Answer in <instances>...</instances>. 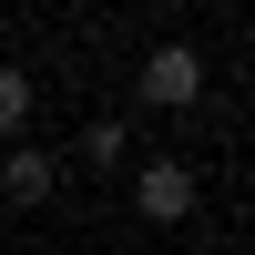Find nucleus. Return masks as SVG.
<instances>
[{
	"label": "nucleus",
	"mask_w": 255,
	"mask_h": 255,
	"mask_svg": "<svg viewBox=\"0 0 255 255\" xmlns=\"http://www.w3.org/2000/svg\"><path fill=\"white\" fill-rule=\"evenodd\" d=\"M143 102H153V113H194V102H204V51H194V41L143 51Z\"/></svg>",
	"instance_id": "f257e3e1"
},
{
	"label": "nucleus",
	"mask_w": 255,
	"mask_h": 255,
	"mask_svg": "<svg viewBox=\"0 0 255 255\" xmlns=\"http://www.w3.org/2000/svg\"><path fill=\"white\" fill-rule=\"evenodd\" d=\"M194 194H204V184H194V163H174V153L133 174V204H143V225H184V215H194Z\"/></svg>",
	"instance_id": "f03ea898"
},
{
	"label": "nucleus",
	"mask_w": 255,
	"mask_h": 255,
	"mask_svg": "<svg viewBox=\"0 0 255 255\" xmlns=\"http://www.w3.org/2000/svg\"><path fill=\"white\" fill-rule=\"evenodd\" d=\"M51 184H61V163L41 153V143H10V153H0V194H10V204H41Z\"/></svg>",
	"instance_id": "7ed1b4c3"
},
{
	"label": "nucleus",
	"mask_w": 255,
	"mask_h": 255,
	"mask_svg": "<svg viewBox=\"0 0 255 255\" xmlns=\"http://www.w3.org/2000/svg\"><path fill=\"white\" fill-rule=\"evenodd\" d=\"M20 123H31V72L0 61V133H20Z\"/></svg>",
	"instance_id": "20e7f679"
},
{
	"label": "nucleus",
	"mask_w": 255,
	"mask_h": 255,
	"mask_svg": "<svg viewBox=\"0 0 255 255\" xmlns=\"http://www.w3.org/2000/svg\"><path fill=\"white\" fill-rule=\"evenodd\" d=\"M82 153H92V163H113V174H123V123H92V133H82Z\"/></svg>",
	"instance_id": "39448f33"
}]
</instances>
